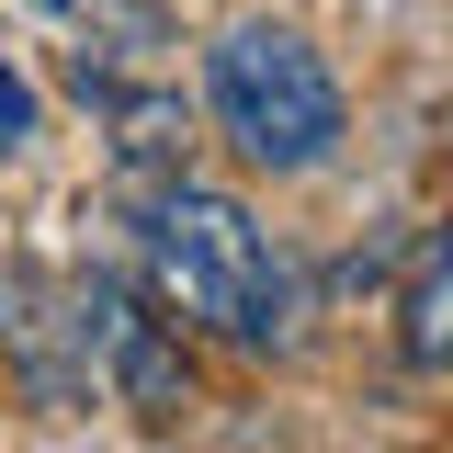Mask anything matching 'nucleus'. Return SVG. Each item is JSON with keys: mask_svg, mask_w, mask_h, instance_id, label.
I'll use <instances>...</instances> for the list:
<instances>
[{"mask_svg": "<svg viewBox=\"0 0 453 453\" xmlns=\"http://www.w3.org/2000/svg\"><path fill=\"white\" fill-rule=\"evenodd\" d=\"M136 261H148V306L193 340H226L250 363L295 351L306 329V295H295V261L273 250V226L250 216L238 193H204V181H148L136 193Z\"/></svg>", "mask_w": 453, "mask_h": 453, "instance_id": "f257e3e1", "label": "nucleus"}, {"mask_svg": "<svg viewBox=\"0 0 453 453\" xmlns=\"http://www.w3.org/2000/svg\"><path fill=\"white\" fill-rule=\"evenodd\" d=\"M204 103L250 170H318L340 148V80L295 23H238L204 68Z\"/></svg>", "mask_w": 453, "mask_h": 453, "instance_id": "f03ea898", "label": "nucleus"}, {"mask_svg": "<svg viewBox=\"0 0 453 453\" xmlns=\"http://www.w3.org/2000/svg\"><path fill=\"white\" fill-rule=\"evenodd\" d=\"M396 340H408V363H419V374H442V363H453V250H442V238H408Z\"/></svg>", "mask_w": 453, "mask_h": 453, "instance_id": "7ed1b4c3", "label": "nucleus"}, {"mask_svg": "<svg viewBox=\"0 0 453 453\" xmlns=\"http://www.w3.org/2000/svg\"><path fill=\"white\" fill-rule=\"evenodd\" d=\"M23 136H35V91L0 68V159H23Z\"/></svg>", "mask_w": 453, "mask_h": 453, "instance_id": "20e7f679", "label": "nucleus"}]
</instances>
